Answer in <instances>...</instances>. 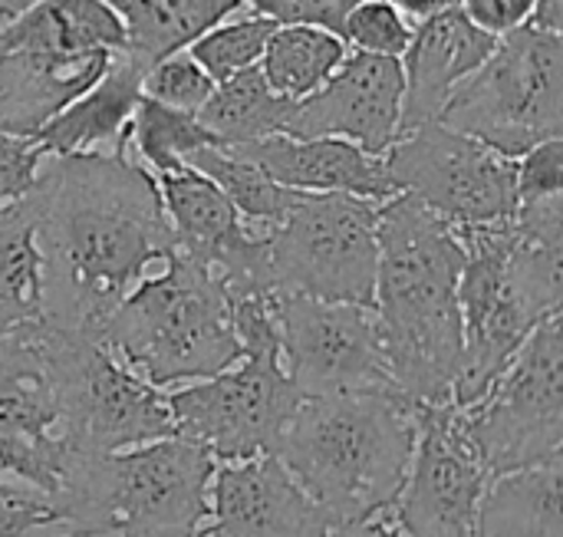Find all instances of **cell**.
<instances>
[{
    "mask_svg": "<svg viewBox=\"0 0 563 537\" xmlns=\"http://www.w3.org/2000/svg\"><path fill=\"white\" fill-rule=\"evenodd\" d=\"M416 449V406L399 390L303 396L277 459L333 528L389 512Z\"/></svg>",
    "mask_w": 563,
    "mask_h": 537,
    "instance_id": "3957f363",
    "label": "cell"
},
{
    "mask_svg": "<svg viewBox=\"0 0 563 537\" xmlns=\"http://www.w3.org/2000/svg\"><path fill=\"white\" fill-rule=\"evenodd\" d=\"M459 10L495 40L528 26L534 0H459Z\"/></svg>",
    "mask_w": 563,
    "mask_h": 537,
    "instance_id": "d590c367",
    "label": "cell"
},
{
    "mask_svg": "<svg viewBox=\"0 0 563 537\" xmlns=\"http://www.w3.org/2000/svg\"><path fill=\"white\" fill-rule=\"evenodd\" d=\"M439 122L521 158L563 132V40L521 26L452 92Z\"/></svg>",
    "mask_w": 563,
    "mask_h": 537,
    "instance_id": "8992f818",
    "label": "cell"
},
{
    "mask_svg": "<svg viewBox=\"0 0 563 537\" xmlns=\"http://www.w3.org/2000/svg\"><path fill=\"white\" fill-rule=\"evenodd\" d=\"M214 459L181 439L76 456L53 495L66 531L109 537H195L208 522Z\"/></svg>",
    "mask_w": 563,
    "mask_h": 537,
    "instance_id": "277c9868",
    "label": "cell"
},
{
    "mask_svg": "<svg viewBox=\"0 0 563 537\" xmlns=\"http://www.w3.org/2000/svg\"><path fill=\"white\" fill-rule=\"evenodd\" d=\"M46 277L33 191L0 205V333L43 320Z\"/></svg>",
    "mask_w": 563,
    "mask_h": 537,
    "instance_id": "cb8c5ba5",
    "label": "cell"
},
{
    "mask_svg": "<svg viewBox=\"0 0 563 537\" xmlns=\"http://www.w3.org/2000/svg\"><path fill=\"white\" fill-rule=\"evenodd\" d=\"M56 525H63V518L53 498L23 482L0 479V537H36Z\"/></svg>",
    "mask_w": 563,
    "mask_h": 537,
    "instance_id": "1f68e13d",
    "label": "cell"
},
{
    "mask_svg": "<svg viewBox=\"0 0 563 537\" xmlns=\"http://www.w3.org/2000/svg\"><path fill=\"white\" fill-rule=\"evenodd\" d=\"M0 50L125 53V26L106 0H36L0 30Z\"/></svg>",
    "mask_w": 563,
    "mask_h": 537,
    "instance_id": "44dd1931",
    "label": "cell"
},
{
    "mask_svg": "<svg viewBox=\"0 0 563 537\" xmlns=\"http://www.w3.org/2000/svg\"><path fill=\"white\" fill-rule=\"evenodd\" d=\"M218 145V139L198 122V116L162 106L148 96L139 99L132 122L125 129L129 155L152 175L185 168L195 152Z\"/></svg>",
    "mask_w": 563,
    "mask_h": 537,
    "instance_id": "4316f807",
    "label": "cell"
},
{
    "mask_svg": "<svg viewBox=\"0 0 563 537\" xmlns=\"http://www.w3.org/2000/svg\"><path fill=\"white\" fill-rule=\"evenodd\" d=\"M63 432L73 459L168 439V393L135 376L99 337L63 330Z\"/></svg>",
    "mask_w": 563,
    "mask_h": 537,
    "instance_id": "7c38bea8",
    "label": "cell"
},
{
    "mask_svg": "<svg viewBox=\"0 0 563 537\" xmlns=\"http://www.w3.org/2000/svg\"><path fill=\"white\" fill-rule=\"evenodd\" d=\"M462 264L452 224L409 195L383 201L373 314L393 386L412 406H445L455 396L465 353Z\"/></svg>",
    "mask_w": 563,
    "mask_h": 537,
    "instance_id": "7a4b0ae2",
    "label": "cell"
},
{
    "mask_svg": "<svg viewBox=\"0 0 563 537\" xmlns=\"http://www.w3.org/2000/svg\"><path fill=\"white\" fill-rule=\"evenodd\" d=\"M139 99H142V66H135L125 53H115L109 69L56 119H49L33 139L46 158L96 152L102 145L115 149L125 139Z\"/></svg>",
    "mask_w": 563,
    "mask_h": 537,
    "instance_id": "ffe728a7",
    "label": "cell"
},
{
    "mask_svg": "<svg viewBox=\"0 0 563 537\" xmlns=\"http://www.w3.org/2000/svg\"><path fill=\"white\" fill-rule=\"evenodd\" d=\"M30 3H36V0H0V30H3L16 13H23Z\"/></svg>",
    "mask_w": 563,
    "mask_h": 537,
    "instance_id": "ab89813d",
    "label": "cell"
},
{
    "mask_svg": "<svg viewBox=\"0 0 563 537\" xmlns=\"http://www.w3.org/2000/svg\"><path fill=\"white\" fill-rule=\"evenodd\" d=\"M356 3L360 0H244L247 10L274 20L277 26H320L336 36Z\"/></svg>",
    "mask_w": 563,
    "mask_h": 537,
    "instance_id": "d6a6232c",
    "label": "cell"
},
{
    "mask_svg": "<svg viewBox=\"0 0 563 537\" xmlns=\"http://www.w3.org/2000/svg\"><path fill=\"white\" fill-rule=\"evenodd\" d=\"M43 162L46 155L36 139L0 132V205H10L33 188L43 172Z\"/></svg>",
    "mask_w": 563,
    "mask_h": 537,
    "instance_id": "e575fe53",
    "label": "cell"
},
{
    "mask_svg": "<svg viewBox=\"0 0 563 537\" xmlns=\"http://www.w3.org/2000/svg\"><path fill=\"white\" fill-rule=\"evenodd\" d=\"M165 393L175 436L201 446L214 462L274 456L303 403L280 353H241L231 370Z\"/></svg>",
    "mask_w": 563,
    "mask_h": 537,
    "instance_id": "30bf717a",
    "label": "cell"
},
{
    "mask_svg": "<svg viewBox=\"0 0 563 537\" xmlns=\"http://www.w3.org/2000/svg\"><path fill=\"white\" fill-rule=\"evenodd\" d=\"M112 56L106 50H0V132L33 139L109 69Z\"/></svg>",
    "mask_w": 563,
    "mask_h": 537,
    "instance_id": "d6986e66",
    "label": "cell"
},
{
    "mask_svg": "<svg viewBox=\"0 0 563 537\" xmlns=\"http://www.w3.org/2000/svg\"><path fill=\"white\" fill-rule=\"evenodd\" d=\"M379 201L300 191L267 231L274 294L373 307L379 271Z\"/></svg>",
    "mask_w": 563,
    "mask_h": 537,
    "instance_id": "52a82bcc",
    "label": "cell"
},
{
    "mask_svg": "<svg viewBox=\"0 0 563 537\" xmlns=\"http://www.w3.org/2000/svg\"><path fill=\"white\" fill-rule=\"evenodd\" d=\"M333 525L277 456L218 462L195 537H327Z\"/></svg>",
    "mask_w": 563,
    "mask_h": 537,
    "instance_id": "2e32d148",
    "label": "cell"
},
{
    "mask_svg": "<svg viewBox=\"0 0 563 537\" xmlns=\"http://www.w3.org/2000/svg\"><path fill=\"white\" fill-rule=\"evenodd\" d=\"M327 537H402L393 515L389 512H379V515H369V518H360V522H350V525H340L333 528Z\"/></svg>",
    "mask_w": 563,
    "mask_h": 537,
    "instance_id": "8d00e7d4",
    "label": "cell"
},
{
    "mask_svg": "<svg viewBox=\"0 0 563 537\" xmlns=\"http://www.w3.org/2000/svg\"><path fill=\"white\" fill-rule=\"evenodd\" d=\"M492 475L468 442L455 403L416 406V449L389 515L402 537H478Z\"/></svg>",
    "mask_w": 563,
    "mask_h": 537,
    "instance_id": "5bb4252c",
    "label": "cell"
},
{
    "mask_svg": "<svg viewBox=\"0 0 563 537\" xmlns=\"http://www.w3.org/2000/svg\"><path fill=\"white\" fill-rule=\"evenodd\" d=\"M402 63L396 56L346 53L340 69L307 99L294 102L290 139H346L369 155H386L399 139Z\"/></svg>",
    "mask_w": 563,
    "mask_h": 537,
    "instance_id": "9a60e30c",
    "label": "cell"
},
{
    "mask_svg": "<svg viewBox=\"0 0 563 537\" xmlns=\"http://www.w3.org/2000/svg\"><path fill=\"white\" fill-rule=\"evenodd\" d=\"M459 419L492 479L563 459L561 314L521 343L498 380L459 409Z\"/></svg>",
    "mask_w": 563,
    "mask_h": 537,
    "instance_id": "ba28073f",
    "label": "cell"
},
{
    "mask_svg": "<svg viewBox=\"0 0 563 537\" xmlns=\"http://www.w3.org/2000/svg\"><path fill=\"white\" fill-rule=\"evenodd\" d=\"M280 363L303 396L396 390L373 307L277 294Z\"/></svg>",
    "mask_w": 563,
    "mask_h": 537,
    "instance_id": "4fadbf2b",
    "label": "cell"
},
{
    "mask_svg": "<svg viewBox=\"0 0 563 537\" xmlns=\"http://www.w3.org/2000/svg\"><path fill=\"white\" fill-rule=\"evenodd\" d=\"M340 40L353 46V53L369 56H402L412 40V23L389 0H360L340 30Z\"/></svg>",
    "mask_w": 563,
    "mask_h": 537,
    "instance_id": "f546056e",
    "label": "cell"
},
{
    "mask_svg": "<svg viewBox=\"0 0 563 537\" xmlns=\"http://www.w3.org/2000/svg\"><path fill=\"white\" fill-rule=\"evenodd\" d=\"M254 162L264 175L290 191L307 195H353L369 201L396 198L383 155H369L346 139H290L271 135L247 145H228Z\"/></svg>",
    "mask_w": 563,
    "mask_h": 537,
    "instance_id": "ac0fdd59",
    "label": "cell"
},
{
    "mask_svg": "<svg viewBox=\"0 0 563 537\" xmlns=\"http://www.w3.org/2000/svg\"><path fill=\"white\" fill-rule=\"evenodd\" d=\"M412 26L419 23V20H426V17H432V13H442V10H449V7H459V0H389Z\"/></svg>",
    "mask_w": 563,
    "mask_h": 537,
    "instance_id": "f35d334b",
    "label": "cell"
},
{
    "mask_svg": "<svg viewBox=\"0 0 563 537\" xmlns=\"http://www.w3.org/2000/svg\"><path fill=\"white\" fill-rule=\"evenodd\" d=\"M30 191L46 277L43 320L99 337L115 307L175 254L155 175L122 139L109 152L46 158Z\"/></svg>",
    "mask_w": 563,
    "mask_h": 537,
    "instance_id": "6da1fadb",
    "label": "cell"
},
{
    "mask_svg": "<svg viewBox=\"0 0 563 537\" xmlns=\"http://www.w3.org/2000/svg\"><path fill=\"white\" fill-rule=\"evenodd\" d=\"M350 46L320 26H274L257 63L264 83L290 102L313 96L346 59Z\"/></svg>",
    "mask_w": 563,
    "mask_h": 537,
    "instance_id": "484cf974",
    "label": "cell"
},
{
    "mask_svg": "<svg viewBox=\"0 0 563 537\" xmlns=\"http://www.w3.org/2000/svg\"><path fill=\"white\" fill-rule=\"evenodd\" d=\"M495 43L498 40L478 30L459 7L419 20L406 53L399 56L406 79L399 135L426 122H439L452 92L492 56Z\"/></svg>",
    "mask_w": 563,
    "mask_h": 537,
    "instance_id": "e0dca14e",
    "label": "cell"
},
{
    "mask_svg": "<svg viewBox=\"0 0 563 537\" xmlns=\"http://www.w3.org/2000/svg\"><path fill=\"white\" fill-rule=\"evenodd\" d=\"M99 340L158 390L211 380L241 360L224 287L178 248L115 307Z\"/></svg>",
    "mask_w": 563,
    "mask_h": 537,
    "instance_id": "5b68a950",
    "label": "cell"
},
{
    "mask_svg": "<svg viewBox=\"0 0 563 537\" xmlns=\"http://www.w3.org/2000/svg\"><path fill=\"white\" fill-rule=\"evenodd\" d=\"M214 86L218 83L195 63V56L188 50H178V53L152 63L142 73V96H148L162 106L191 112V116H198V109L208 102Z\"/></svg>",
    "mask_w": 563,
    "mask_h": 537,
    "instance_id": "4dcf8cb0",
    "label": "cell"
},
{
    "mask_svg": "<svg viewBox=\"0 0 563 537\" xmlns=\"http://www.w3.org/2000/svg\"><path fill=\"white\" fill-rule=\"evenodd\" d=\"M561 459L488 482L478 537H563Z\"/></svg>",
    "mask_w": 563,
    "mask_h": 537,
    "instance_id": "603a6c76",
    "label": "cell"
},
{
    "mask_svg": "<svg viewBox=\"0 0 563 537\" xmlns=\"http://www.w3.org/2000/svg\"><path fill=\"white\" fill-rule=\"evenodd\" d=\"M528 26H531V30H541V33H551V36H561L563 0H534V10H531Z\"/></svg>",
    "mask_w": 563,
    "mask_h": 537,
    "instance_id": "74e56055",
    "label": "cell"
},
{
    "mask_svg": "<svg viewBox=\"0 0 563 537\" xmlns=\"http://www.w3.org/2000/svg\"><path fill=\"white\" fill-rule=\"evenodd\" d=\"M63 537H109V535H79V531H66Z\"/></svg>",
    "mask_w": 563,
    "mask_h": 537,
    "instance_id": "60d3db41",
    "label": "cell"
},
{
    "mask_svg": "<svg viewBox=\"0 0 563 537\" xmlns=\"http://www.w3.org/2000/svg\"><path fill=\"white\" fill-rule=\"evenodd\" d=\"M125 26V56L142 66V73L188 50L205 30L247 10L244 0H106Z\"/></svg>",
    "mask_w": 563,
    "mask_h": 537,
    "instance_id": "7402d4cb",
    "label": "cell"
},
{
    "mask_svg": "<svg viewBox=\"0 0 563 537\" xmlns=\"http://www.w3.org/2000/svg\"><path fill=\"white\" fill-rule=\"evenodd\" d=\"M383 162L399 195L416 198L452 228L495 224L518 211V158L445 122L399 135Z\"/></svg>",
    "mask_w": 563,
    "mask_h": 537,
    "instance_id": "8fae6325",
    "label": "cell"
},
{
    "mask_svg": "<svg viewBox=\"0 0 563 537\" xmlns=\"http://www.w3.org/2000/svg\"><path fill=\"white\" fill-rule=\"evenodd\" d=\"M69 462L63 330L36 320L0 333V472L53 498Z\"/></svg>",
    "mask_w": 563,
    "mask_h": 537,
    "instance_id": "9c48e42d",
    "label": "cell"
},
{
    "mask_svg": "<svg viewBox=\"0 0 563 537\" xmlns=\"http://www.w3.org/2000/svg\"><path fill=\"white\" fill-rule=\"evenodd\" d=\"M294 102L280 99L257 66L218 83L208 102L198 109V122L218 139V145H247L271 135H287Z\"/></svg>",
    "mask_w": 563,
    "mask_h": 537,
    "instance_id": "d4e9b609",
    "label": "cell"
},
{
    "mask_svg": "<svg viewBox=\"0 0 563 537\" xmlns=\"http://www.w3.org/2000/svg\"><path fill=\"white\" fill-rule=\"evenodd\" d=\"M274 26H277L274 20H267L254 10L244 17H228V20L214 23L211 30H205L188 46V53L214 83H224L234 73H244L261 63Z\"/></svg>",
    "mask_w": 563,
    "mask_h": 537,
    "instance_id": "f1b7e54d",
    "label": "cell"
},
{
    "mask_svg": "<svg viewBox=\"0 0 563 537\" xmlns=\"http://www.w3.org/2000/svg\"><path fill=\"white\" fill-rule=\"evenodd\" d=\"M563 188V142L551 139L518 158V205L554 198Z\"/></svg>",
    "mask_w": 563,
    "mask_h": 537,
    "instance_id": "836d02e7",
    "label": "cell"
},
{
    "mask_svg": "<svg viewBox=\"0 0 563 537\" xmlns=\"http://www.w3.org/2000/svg\"><path fill=\"white\" fill-rule=\"evenodd\" d=\"M188 165L198 168L201 175H208L228 195V201L238 208V215L257 231H271L274 224H280L300 195V191L277 185L271 175H264L254 162H247L241 152H234L228 145L201 149L191 155Z\"/></svg>",
    "mask_w": 563,
    "mask_h": 537,
    "instance_id": "83f0119b",
    "label": "cell"
}]
</instances>
